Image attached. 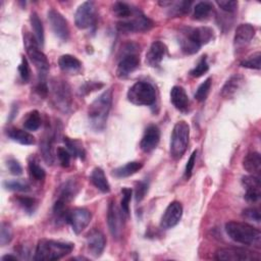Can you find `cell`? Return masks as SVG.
I'll use <instances>...</instances> for the list:
<instances>
[{
  "mask_svg": "<svg viewBox=\"0 0 261 261\" xmlns=\"http://www.w3.org/2000/svg\"><path fill=\"white\" fill-rule=\"evenodd\" d=\"M213 39V30L208 27L184 28L178 35L180 49L186 54L197 53L203 45L208 44Z\"/></svg>",
  "mask_w": 261,
  "mask_h": 261,
  "instance_id": "1",
  "label": "cell"
},
{
  "mask_svg": "<svg viewBox=\"0 0 261 261\" xmlns=\"http://www.w3.org/2000/svg\"><path fill=\"white\" fill-rule=\"evenodd\" d=\"M112 104V90H105L89 106L88 117L91 127L96 132H101L106 126V121Z\"/></svg>",
  "mask_w": 261,
  "mask_h": 261,
  "instance_id": "2",
  "label": "cell"
},
{
  "mask_svg": "<svg viewBox=\"0 0 261 261\" xmlns=\"http://www.w3.org/2000/svg\"><path fill=\"white\" fill-rule=\"evenodd\" d=\"M225 231L236 243L255 248H260L261 246V232L251 224L239 221H228L225 224Z\"/></svg>",
  "mask_w": 261,
  "mask_h": 261,
  "instance_id": "3",
  "label": "cell"
},
{
  "mask_svg": "<svg viewBox=\"0 0 261 261\" xmlns=\"http://www.w3.org/2000/svg\"><path fill=\"white\" fill-rule=\"evenodd\" d=\"M73 248L72 243L43 239L38 242L34 259L37 261L58 260L70 254Z\"/></svg>",
  "mask_w": 261,
  "mask_h": 261,
  "instance_id": "4",
  "label": "cell"
},
{
  "mask_svg": "<svg viewBox=\"0 0 261 261\" xmlns=\"http://www.w3.org/2000/svg\"><path fill=\"white\" fill-rule=\"evenodd\" d=\"M23 42H24L27 54L39 72V75L41 77L40 81H44V77L46 76L50 67L47 56L40 49V45L38 44L36 38L32 36L30 33L28 32L24 33Z\"/></svg>",
  "mask_w": 261,
  "mask_h": 261,
  "instance_id": "5",
  "label": "cell"
},
{
  "mask_svg": "<svg viewBox=\"0 0 261 261\" xmlns=\"http://www.w3.org/2000/svg\"><path fill=\"white\" fill-rule=\"evenodd\" d=\"M127 100L138 106H150L156 101V90L147 82L139 81L127 91Z\"/></svg>",
  "mask_w": 261,
  "mask_h": 261,
  "instance_id": "6",
  "label": "cell"
},
{
  "mask_svg": "<svg viewBox=\"0 0 261 261\" xmlns=\"http://www.w3.org/2000/svg\"><path fill=\"white\" fill-rule=\"evenodd\" d=\"M190 139V126L181 120L174 124L170 138V155L174 159H179L186 152Z\"/></svg>",
  "mask_w": 261,
  "mask_h": 261,
  "instance_id": "7",
  "label": "cell"
},
{
  "mask_svg": "<svg viewBox=\"0 0 261 261\" xmlns=\"http://www.w3.org/2000/svg\"><path fill=\"white\" fill-rule=\"evenodd\" d=\"M51 96L54 105L63 112H67L72 104V97L69 85L60 79H53L50 85Z\"/></svg>",
  "mask_w": 261,
  "mask_h": 261,
  "instance_id": "8",
  "label": "cell"
},
{
  "mask_svg": "<svg viewBox=\"0 0 261 261\" xmlns=\"http://www.w3.org/2000/svg\"><path fill=\"white\" fill-rule=\"evenodd\" d=\"M154 25V22L140 10H138L132 17L123 19L117 22L116 29L118 32L127 34V33H137V32H146L149 31Z\"/></svg>",
  "mask_w": 261,
  "mask_h": 261,
  "instance_id": "9",
  "label": "cell"
},
{
  "mask_svg": "<svg viewBox=\"0 0 261 261\" xmlns=\"http://www.w3.org/2000/svg\"><path fill=\"white\" fill-rule=\"evenodd\" d=\"M215 259L220 261H253L260 260V256L255 252L245 248H221L216 251Z\"/></svg>",
  "mask_w": 261,
  "mask_h": 261,
  "instance_id": "10",
  "label": "cell"
},
{
  "mask_svg": "<svg viewBox=\"0 0 261 261\" xmlns=\"http://www.w3.org/2000/svg\"><path fill=\"white\" fill-rule=\"evenodd\" d=\"M123 215L124 213L122 210L116 206L114 201H111L107 210V224L113 239L118 240L122 236V230L124 227Z\"/></svg>",
  "mask_w": 261,
  "mask_h": 261,
  "instance_id": "11",
  "label": "cell"
},
{
  "mask_svg": "<svg viewBox=\"0 0 261 261\" xmlns=\"http://www.w3.org/2000/svg\"><path fill=\"white\" fill-rule=\"evenodd\" d=\"M96 20V7L93 1L82 3L74 13V23L76 28L85 30L94 24Z\"/></svg>",
  "mask_w": 261,
  "mask_h": 261,
  "instance_id": "12",
  "label": "cell"
},
{
  "mask_svg": "<svg viewBox=\"0 0 261 261\" xmlns=\"http://www.w3.org/2000/svg\"><path fill=\"white\" fill-rule=\"evenodd\" d=\"M48 21L54 35L61 41H67L69 39V27L64 16L54 8L48 10Z\"/></svg>",
  "mask_w": 261,
  "mask_h": 261,
  "instance_id": "13",
  "label": "cell"
},
{
  "mask_svg": "<svg viewBox=\"0 0 261 261\" xmlns=\"http://www.w3.org/2000/svg\"><path fill=\"white\" fill-rule=\"evenodd\" d=\"M92 213L86 208H74L68 211L66 221L70 224L74 233H81L90 223Z\"/></svg>",
  "mask_w": 261,
  "mask_h": 261,
  "instance_id": "14",
  "label": "cell"
},
{
  "mask_svg": "<svg viewBox=\"0 0 261 261\" xmlns=\"http://www.w3.org/2000/svg\"><path fill=\"white\" fill-rule=\"evenodd\" d=\"M182 216V206L178 201H172L165 209L160 225L164 229H169L174 227L180 220Z\"/></svg>",
  "mask_w": 261,
  "mask_h": 261,
  "instance_id": "15",
  "label": "cell"
},
{
  "mask_svg": "<svg viewBox=\"0 0 261 261\" xmlns=\"http://www.w3.org/2000/svg\"><path fill=\"white\" fill-rule=\"evenodd\" d=\"M140 65V58L137 53L133 51H127L118 62L116 68V75L119 79H124L128 76L133 71H135Z\"/></svg>",
  "mask_w": 261,
  "mask_h": 261,
  "instance_id": "16",
  "label": "cell"
},
{
  "mask_svg": "<svg viewBox=\"0 0 261 261\" xmlns=\"http://www.w3.org/2000/svg\"><path fill=\"white\" fill-rule=\"evenodd\" d=\"M87 247L90 254L94 257H99L102 255L105 246H106V239L103 232L97 228L92 229L88 232L86 237Z\"/></svg>",
  "mask_w": 261,
  "mask_h": 261,
  "instance_id": "17",
  "label": "cell"
},
{
  "mask_svg": "<svg viewBox=\"0 0 261 261\" xmlns=\"http://www.w3.org/2000/svg\"><path fill=\"white\" fill-rule=\"evenodd\" d=\"M160 141V130L155 124H150L146 127L144 135L142 137L140 147L145 153L153 151L159 144Z\"/></svg>",
  "mask_w": 261,
  "mask_h": 261,
  "instance_id": "18",
  "label": "cell"
},
{
  "mask_svg": "<svg viewBox=\"0 0 261 261\" xmlns=\"http://www.w3.org/2000/svg\"><path fill=\"white\" fill-rule=\"evenodd\" d=\"M256 33L255 28L250 23H241L234 33L233 44L236 48H241L248 45L254 38Z\"/></svg>",
  "mask_w": 261,
  "mask_h": 261,
  "instance_id": "19",
  "label": "cell"
},
{
  "mask_svg": "<svg viewBox=\"0 0 261 261\" xmlns=\"http://www.w3.org/2000/svg\"><path fill=\"white\" fill-rule=\"evenodd\" d=\"M165 53H166V46L162 42L160 41L153 42L146 54V63L151 67L159 66Z\"/></svg>",
  "mask_w": 261,
  "mask_h": 261,
  "instance_id": "20",
  "label": "cell"
},
{
  "mask_svg": "<svg viewBox=\"0 0 261 261\" xmlns=\"http://www.w3.org/2000/svg\"><path fill=\"white\" fill-rule=\"evenodd\" d=\"M170 101L172 105L180 112H188L190 100L186 90L180 86H174L170 90Z\"/></svg>",
  "mask_w": 261,
  "mask_h": 261,
  "instance_id": "21",
  "label": "cell"
},
{
  "mask_svg": "<svg viewBox=\"0 0 261 261\" xmlns=\"http://www.w3.org/2000/svg\"><path fill=\"white\" fill-rule=\"evenodd\" d=\"M79 184L73 180V179H69L65 182H63L60 187H59V191H58V197L56 201L62 202L64 204L69 203L77 194L79 192Z\"/></svg>",
  "mask_w": 261,
  "mask_h": 261,
  "instance_id": "22",
  "label": "cell"
},
{
  "mask_svg": "<svg viewBox=\"0 0 261 261\" xmlns=\"http://www.w3.org/2000/svg\"><path fill=\"white\" fill-rule=\"evenodd\" d=\"M243 83H244V77L242 75L240 74L231 75L223 85L220 95L226 99L233 97L237 94V92L241 89Z\"/></svg>",
  "mask_w": 261,
  "mask_h": 261,
  "instance_id": "23",
  "label": "cell"
},
{
  "mask_svg": "<svg viewBox=\"0 0 261 261\" xmlns=\"http://www.w3.org/2000/svg\"><path fill=\"white\" fill-rule=\"evenodd\" d=\"M7 137L9 139H11L13 142H16L20 145H24V146H31L34 145L36 143L35 137L30 134L29 132L24 130V129H20V128H16V127H10L7 129L6 132Z\"/></svg>",
  "mask_w": 261,
  "mask_h": 261,
  "instance_id": "24",
  "label": "cell"
},
{
  "mask_svg": "<svg viewBox=\"0 0 261 261\" xmlns=\"http://www.w3.org/2000/svg\"><path fill=\"white\" fill-rule=\"evenodd\" d=\"M58 65L61 70L68 73H76L82 69V62L70 54L61 55L58 59Z\"/></svg>",
  "mask_w": 261,
  "mask_h": 261,
  "instance_id": "25",
  "label": "cell"
},
{
  "mask_svg": "<svg viewBox=\"0 0 261 261\" xmlns=\"http://www.w3.org/2000/svg\"><path fill=\"white\" fill-rule=\"evenodd\" d=\"M243 167L251 174H258L261 169V156L258 152H250L243 159Z\"/></svg>",
  "mask_w": 261,
  "mask_h": 261,
  "instance_id": "26",
  "label": "cell"
},
{
  "mask_svg": "<svg viewBox=\"0 0 261 261\" xmlns=\"http://www.w3.org/2000/svg\"><path fill=\"white\" fill-rule=\"evenodd\" d=\"M90 179L92 184L102 193H109L110 192V185L107 180V177L100 167H95L90 175Z\"/></svg>",
  "mask_w": 261,
  "mask_h": 261,
  "instance_id": "27",
  "label": "cell"
},
{
  "mask_svg": "<svg viewBox=\"0 0 261 261\" xmlns=\"http://www.w3.org/2000/svg\"><path fill=\"white\" fill-rule=\"evenodd\" d=\"M142 167H143V164L141 162L132 161V162H127L126 164L113 169L112 174L118 178L127 177V176H130V175L135 174L136 172H138Z\"/></svg>",
  "mask_w": 261,
  "mask_h": 261,
  "instance_id": "28",
  "label": "cell"
},
{
  "mask_svg": "<svg viewBox=\"0 0 261 261\" xmlns=\"http://www.w3.org/2000/svg\"><path fill=\"white\" fill-rule=\"evenodd\" d=\"M53 139H54V135L48 134L47 137L42 140L40 145L42 156L47 164H52L55 160L54 152H53Z\"/></svg>",
  "mask_w": 261,
  "mask_h": 261,
  "instance_id": "29",
  "label": "cell"
},
{
  "mask_svg": "<svg viewBox=\"0 0 261 261\" xmlns=\"http://www.w3.org/2000/svg\"><path fill=\"white\" fill-rule=\"evenodd\" d=\"M138 10V8L133 7L132 5L125 2H115L112 6V11L114 15L119 18H122V20L132 17Z\"/></svg>",
  "mask_w": 261,
  "mask_h": 261,
  "instance_id": "30",
  "label": "cell"
},
{
  "mask_svg": "<svg viewBox=\"0 0 261 261\" xmlns=\"http://www.w3.org/2000/svg\"><path fill=\"white\" fill-rule=\"evenodd\" d=\"M30 22L31 27L34 32V37L36 38L38 44L40 46L44 45L45 41V36H44V27L43 23L39 17V15L36 12H32L30 15Z\"/></svg>",
  "mask_w": 261,
  "mask_h": 261,
  "instance_id": "31",
  "label": "cell"
},
{
  "mask_svg": "<svg viewBox=\"0 0 261 261\" xmlns=\"http://www.w3.org/2000/svg\"><path fill=\"white\" fill-rule=\"evenodd\" d=\"M212 11H213V5L211 2L201 1L195 5L193 17L197 20H204L209 17Z\"/></svg>",
  "mask_w": 261,
  "mask_h": 261,
  "instance_id": "32",
  "label": "cell"
},
{
  "mask_svg": "<svg viewBox=\"0 0 261 261\" xmlns=\"http://www.w3.org/2000/svg\"><path fill=\"white\" fill-rule=\"evenodd\" d=\"M41 115L40 112L38 110H32L30 111L24 120H23V126L27 130H37L39 129V127L41 126Z\"/></svg>",
  "mask_w": 261,
  "mask_h": 261,
  "instance_id": "33",
  "label": "cell"
},
{
  "mask_svg": "<svg viewBox=\"0 0 261 261\" xmlns=\"http://www.w3.org/2000/svg\"><path fill=\"white\" fill-rule=\"evenodd\" d=\"M192 3H193L192 1H177V2L170 1V4H169L170 8H169L168 14L170 16H179V15L187 14L191 9Z\"/></svg>",
  "mask_w": 261,
  "mask_h": 261,
  "instance_id": "34",
  "label": "cell"
},
{
  "mask_svg": "<svg viewBox=\"0 0 261 261\" xmlns=\"http://www.w3.org/2000/svg\"><path fill=\"white\" fill-rule=\"evenodd\" d=\"M63 142H64V144L66 146V149L71 154V156L80 157L82 159L85 158V150H84L82 144L79 141L72 140V139H69V138L65 137L63 139Z\"/></svg>",
  "mask_w": 261,
  "mask_h": 261,
  "instance_id": "35",
  "label": "cell"
},
{
  "mask_svg": "<svg viewBox=\"0 0 261 261\" xmlns=\"http://www.w3.org/2000/svg\"><path fill=\"white\" fill-rule=\"evenodd\" d=\"M15 200H16V203L18 204V206L21 207V209L29 214H33L38 207V201L35 198L18 196V197H16Z\"/></svg>",
  "mask_w": 261,
  "mask_h": 261,
  "instance_id": "36",
  "label": "cell"
},
{
  "mask_svg": "<svg viewBox=\"0 0 261 261\" xmlns=\"http://www.w3.org/2000/svg\"><path fill=\"white\" fill-rule=\"evenodd\" d=\"M3 187L8 191L13 192H28L30 191V185L22 179H7L3 182Z\"/></svg>",
  "mask_w": 261,
  "mask_h": 261,
  "instance_id": "37",
  "label": "cell"
},
{
  "mask_svg": "<svg viewBox=\"0 0 261 261\" xmlns=\"http://www.w3.org/2000/svg\"><path fill=\"white\" fill-rule=\"evenodd\" d=\"M29 173H30V176L37 181H41L46 177L45 170L43 169L42 166L38 164V162L35 159H32L29 161Z\"/></svg>",
  "mask_w": 261,
  "mask_h": 261,
  "instance_id": "38",
  "label": "cell"
},
{
  "mask_svg": "<svg viewBox=\"0 0 261 261\" xmlns=\"http://www.w3.org/2000/svg\"><path fill=\"white\" fill-rule=\"evenodd\" d=\"M242 184L246 191H254V192H261L260 188V178L258 175H246L242 178Z\"/></svg>",
  "mask_w": 261,
  "mask_h": 261,
  "instance_id": "39",
  "label": "cell"
},
{
  "mask_svg": "<svg viewBox=\"0 0 261 261\" xmlns=\"http://www.w3.org/2000/svg\"><path fill=\"white\" fill-rule=\"evenodd\" d=\"M261 53L258 51L251 56H249L247 59L241 61L240 65L246 68L250 69H260L261 67Z\"/></svg>",
  "mask_w": 261,
  "mask_h": 261,
  "instance_id": "40",
  "label": "cell"
},
{
  "mask_svg": "<svg viewBox=\"0 0 261 261\" xmlns=\"http://www.w3.org/2000/svg\"><path fill=\"white\" fill-rule=\"evenodd\" d=\"M211 81H212L211 77H208L198 87V89H197V91L195 93L196 100H198L200 102L206 100V98H207V96L209 94L210 88H211V84H212Z\"/></svg>",
  "mask_w": 261,
  "mask_h": 261,
  "instance_id": "41",
  "label": "cell"
},
{
  "mask_svg": "<svg viewBox=\"0 0 261 261\" xmlns=\"http://www.w3.org/2000/svg\"><path fill=\"white\" fill-rule=\"evenodd\" d=\"M209 69V65L207 62V57L206 55H203L197 65L190 71V74L194 77H200L203 74H205Z\"/></svg>",
  "mask_w": 261,
  "mask_h": 261,
  "instance_id": "42",
  "label": "cell"
},
{
  "mask_svg": "<svg viewBox=\"0 0 261 261\" xmlns=\"http://www.w3.org/2000/svg\"><path fill=\"white\" fill-rule=\"evenodd\" d=\"M121 194H122V198L120 201V209L122 210V212L124 213L125 216H128L129 215V202L132 199L133 191L128 188H123V189H121Z\"/></svg>",
  "mask_w": 261,
  "mask_h": 261,
  "instance_id": "43",
  "label": "cell"
},
{
  "mask_svg": "<svg viewBox=\"0 0 261 261\" xmlns=\"http://www.w3.org/2000/svg\"><path fill=\"white\" fill-rule=\"evenodd\" d=\"M12 240V228L9 223L2 222L0 229V244L1 246H5Z\"/></svg>",
  "mask_w": 261,
  "mask_h": 261,
  "instance_id": "44",
  "label": "cell"
},
{
  "mask_svg": "<svg viewBox=\"0 0 261 261\" xmlns=\"http://www.w3.org/2000/svg\"><path fill=\"white\" fill-rule=\"evenodd\" d=\"M56 155L59 160V163L62 167H68L70 165V159H71V154L66 148L63 147H57L56 149Z\"/></svg>",
  "mask_w": 261,
  "mask_h": 261,
  "instance_id": "45",
  "label": "cell"
},
{
  "mask_svg": "<svg viewBox=\"0 0 261 261\" xmlns=\"http://www.w3.org/2000/svg\"><path fill=\"white\" fill-rule=\"evenodd\" d=\"M18 72L21 81L23 83H28L31 76V69L28 62V59L24 56H21V61L18 65Z\"/></svg>",
  "mask_w": 261,
  "mask_h": 261,
  "instance_id": "46",
  "label": "cell"
},
{
  "mask_svg": "<svg viewBox=\"0 0 261 261\" xmlns=\"http://www.w3.org/2000/svg\"><path fill=\"white\" fill-rule=\"evenodd\" d=\"M148 187H149L148 182H146V181L142 180V181L137 182L136 189H135V197H136L137 202H141L145 198V196L148 192Z\"/></svg>",
  "mask_w": 261,
  "mask_h": 261,
  "instance_id": "47",
  "label": "cell"
},
{
  "mask_svg": "<svg viewBox=\"0 0 261 261\" xmlns=\"http://www.w3.org/2000/svg\"><path fill=\"white\" fill-rule=\"evenodd\" d=\"M216 4L219 6L221 10L227 13H233L238 8V2L233 0H223V1H216Z\"/></svg>",
  "mask_w": 261,
  "mask_h": 261,
  "instance_id": "48",
  "label": "cell"
},
{
  "mask_svg": "<svg viewBox=\"0 0 261 261\" xmlns=\"http://www.w3.org/2000/svg\"><path fill=\"white\" fill-rule=\"evenodd\" d=\"M243 217L247 220H250V221H254L256 223H259L260 222V212L257 208H247L243 211L242 213Z\"/></svg>",
  "mask_w": 261,
  "mask_h": 261,
  "instance_id": "49",
  "label": "cell"
},
{
  "mask_svg": "<svg viewBox=\"0 0 261 261\" xmlns=\"http://www.w3.org/2000/svg\"><path fill=\"white\" fill-rule=\"evenodd\" d=\"M7 168L9 170V172L13 175H20L22 173V167L20 165V163L14 159V158H9L6 162Z\"/></svg>",
  "mask_w": 261,
  "mask_h": 261,
  "instance_id": "50",
  "label": "cell"
},
{
  "mask_svg": "<svg viewBox=\"0 0 261 261\" xmlns=\"http://www.w3.org/2000/svg\"><path fill=\"white\" fill-rule=\"evenodd\" d=\"M103 87V84L101 83H96V82H86L81 88H80V93L81 95H87L95 90H98Z\"/></svg>",
  "mask_w": 261,
  "mask_h": 261,
  "instance_id": "51",
  "label": "cell"
},
{
  "mask_svg": "<svg viewBox=\"0 0 261 261\" xmlns=\"http://www.w3.org/2000/svg\"><path fill=\"white\" fill-rule=\"evenodd\" d=\"M196 157H197V151H194L191 154V156H190V158H189V160H188V162L186 164L185 177L187 179H189L191 177V175H192V172H193V169H194V166H195V163H196Z\"/></svg>",
  "mask_w": 261,
  "mask_h": 261,
  "instance_id": "52",
  "label": "cell"
},
{
  "mask_svg": "<svg viewBox=\"0 0 261 261\" xmlns=\"http://www.w3.org/2000/svg\"><path fill=\"white\" fill-rule=\"evenodd\" d=\"M3 261H6V260H17V257L16 256H13V255H4L2 258H1Z\"/></svg>",
  "mask_w": 261,
  "mask_h": 261,
  "instance_id": "53",
  "label": "cell"
}]
</instances>
